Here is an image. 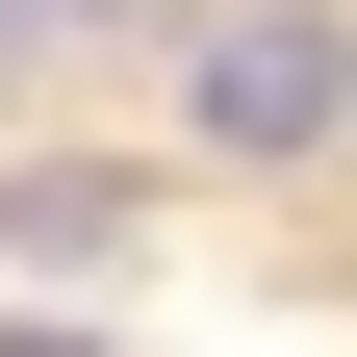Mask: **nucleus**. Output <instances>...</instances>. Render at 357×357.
Here are the masks:
<instances>
[{"label":"nucleus","instance_id":"obj_5","mask_svg":"<svg viewBox=\"0 0 357 357\" xmlns=\"http://www.w3.org/2000/svg\"><path fill=\"white\" fill-rule=\"evenodd\" d=\"M0 77H26V0H0Z\"/></svg>","mask_w":357,"mask_h":357},{"label":"nucleus","instance_id":"obj_3","mask_svg":"<svg viewBox=\"0 0 357 357\" xmlns=\"http://www.w3.org/2000/svg\"><path fill=\"white\" fill-rule=\"evenodd\" d=\"M102 26H178V0H26V52H102Z\"/></svg>","mask_w":357,"mask_h":357},{"label":"nucleus","instance_id":"obj_2","mask_svg":"<svg viewBox=\"0 0 357 357\" xmlns=\"http://www.w3.org/2000/svg\"><path fill=\"white\" fill-rule=\"evenodd\" d=\"M0 255H52V281H102V255H128V178H0Z\"/></svg>","mask_w":357,"mask_h":357},{"label":"nucleus","instance_id":"obj_4","mask_svg":"<svg viewBox=\"0 0 357 357\" xmlns=\"http://www.w3.org/2000/svg\"><path fill=\"white\" fill-rule=\"evenodd\" d=\"M0 357H102V332H52V306H26V332H0Z\"/></svg>","mask_w":357,"mask_h":357},{"label":"nucleus","instance_id":"obj_1","mask_svg":"<svg viewBox=\"0 0 357 357\" xmlns=\"http://www.w3.org/2000/svg\"><path fill=\"white\" fill-rule=\"evenodd\" d=\"M178 102H204V153L281 178V153H332V128H357V26H332V0H255V26H204Z\"/></svg>","mask_w":357,"mask_h":357}]
</instances>
